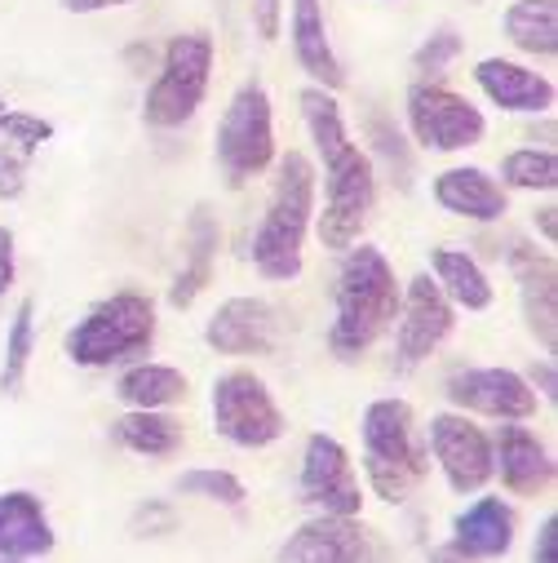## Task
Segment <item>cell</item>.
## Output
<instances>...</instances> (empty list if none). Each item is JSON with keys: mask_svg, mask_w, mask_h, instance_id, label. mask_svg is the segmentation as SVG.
I'll list each match as a JSON object with an SVG mask.
<instances>
[{"mask_svg": "<svg viewBox=\"0 0 558 563\" xmlns=\"http://www.w3.org/2000/svg\"><path fill=\"white\" fill-rule=\"evenodd\" d=\"M217 169L231 187H244L266 174L275 161V115H270V93L261 80H244L222 120H217V143H213Z\"/></svg>", "mask_w": 558, "mask_h": 563, "instance_id": "8992f818", "label": "cell"}, {"mask_svg": "<svg viewBox=\"0 0 558 563\" xmlns=\"http://www.w3.org/2000/svg\"><path fill=\"white\" fill-rule=\"evenodd\" d=\"M293 54H298V67L328 93H337L346 85V67L333 49V36H328V19H324V0H293Z\"/></svg>", "mask_w": 558, "mask_h": 563, "instance_id": "ffe728a7", "label": "cell"}, {"mask_svg": "<svg viewBox=\"0 0 558 563\" xmlns=\"http://www.w3.org/2000/svg\"><path fill=\"white\" fill-rule=\"evenodd\" d=\"M32 351H36V302L27 298V302H19V311L10 320V333H5V364H0V390L5 395L23 390Z\"/></svg>", "mask_w": 558, "mask_h": 563, "instance_id": "83f0119b", "label": "cell"}, {"mask_svg": "<svg viewBox=\"0 0 558 563\" xmlns=\"http://www.w3.org/2000/svg\"><path fill=\"white\" fill-rule=\"evenodd\" d=\"M209 76H213V36L204 32H182L165 45L160 54V71L147 89V102H143V120L152 129H182L204 93H209Z\"/></svg>", "mask_w": 558, "mask_h": 563, "instance_id": "52a82bcc", "label": "cell"}, {"mask_svg": "<svg viewBox=\"0 0 558 563\" xmlns=\"http://www.w3.org/2000/svg\"><path fill=\"white\" fill-rule=\"evenodd\" d=\"M510 545H514V510L501 497H479L453 523V550L466 563L501 559V554H510Z\"/></svg>", "mask_w": 558, "mask_h": 563, "instance_id": "44dd1931", "label": "cell"}, {"mask_svg": "<svg viewBox=\"0 0 558 563\" xmlns=\"http://www.w3.org/2000/svg\"><path fill=\"white\" fill-rule=\"evenodd\" d=\"M501 187H514V191H554L558 187V161L549 147H523V152H510L501 161Z\"/></svg>", "mask_w": 558, "mask_h": 563, "instance_id": "f1b7e54d", "label": "cell"}, {"mask_svg": "<svg viewBox=\"0 0 558 563\" xmlns=\"http://www.w3.org/2000/svg\"><path fill=\"white\" fill-rule=\"evenodd\" d=\"M403 111H408V129L416 137V147L426 152H466V147H479L488 133L483 111L466 93L439 80H416L403 98Z\"/></svg>", "mask_w": 558, "mask_h": 563, "instance_id": "9c48e42d", "label": "cell"}, {"mask_svg": "<svg viewBox=\"0 0 558 563\" xmlns=\"http://www.w3.org/2000/svg\"><path fill=\"white\" fill-rule=\"evenodd\" d=\"M315 218V165L289 152L275 169V191L253 235V266L270 285H293L302 275V244Z\"/></svg>", "mask_w": 558, "mask_h": 563, "instance_id": "3957f363", "label": "cell"}, {"mask_svg": "<svg viewBox=\"0 0 558 563\" xmlns=\"http://www.w3.org/2000/svg\"><path fill=\"white\" fill-rule=\"evenodd\" d=\"M217 244H222V227H217L213 209H209V205H196L191 218H187V266L178 271V279L169 285V307H174V311L196 307V298L213 285Z\"/></svg>", "mask_w": 558, "mask_h": 563, "instance_id": "7402d4cb", "label": "cell"}, {"mask_svg": "<svg viewBox=\"0 0 558 563\" xmlns=\"http://www.w3.org/2000/svg\"><path fill=\"white\" fill-rule=\"evenodd\" d=\"M213 431L222 440H231L235 449H266L289 431L284 412H279L275 395L266 390V382L248 368H231L213 382Z\"/></svg>", "mask_w": 558, "mask_h": 563, "instance_id": "ba28073f", "label": "cell"}, {"mask_svg": "<svg viewBox=\"0 0 558 563\" xmlns=\"http://www.w3.org/2000/svg\"><path fill=\"white\" fill-rule=\"evenodd\" d=\"M111 435L120 449L137 457H174L182 449V421L169 417L165 408H129L124 417L111 421Z\"/></svg>", "mask_w": 558, "mask_h": 563, "instance_id": "cb8c5ba5", "label": "cell"}, {"mask_svg": "<svg viewBox=\"0 0 558 563\" xmlns=\"http://www.w3.org/2000/svg\"><path fill=\"white\" fill-rule=\"evenodd\" d=\"M492 475H501V484L514 497H536L554 484V462H549V449L527 427L510 421L492 440Z\"/></svg>", "mask_w": 558, "mask_h": 563, "instance_id": "e0dca14e", "label": "cell"}, {"mask_svg": "<svg viewBox=\"0 0 558 563\" xmlns=\"http://www.w3.org/2000/svg\"><path fill=\"white\" fill-rule=\"evenodd\" d=\"M54 550V528L36 493H0V559H36Z\"/></svg>", "mask_w": 558, "mask_h": 563, "instance_id": "603a6c76", "label": "cell"}, {"mask_svg": "<svg viewBox=\"0 0 558 563\" xmlns=\"http://www.w3.org/2000/svg\"><path fill=\"white\" fill-rule=\"evenodd\" d=\"M394 320H399V329H394L399 368H416L448 342V333L457 324V311L431 275H416L412 285L399 294V316Z\"/></svg>", "mask_w": 558, "mask_h": 563, "instance_id": "8fae6325", "label": "cell"}, {"mask_svg": "<svg viewBox=\"0 0 558 563\" xmlns=\"http://www.w3.org/2000/svg\"><path fill=\"white\" fill-rule=\"evenodd\" d=\"M501 27L514 49L532 58H554L558 54V0H510Z\"/></svg>", "mask_w": 558, "mask_h": 563, "instance_id": "d4e9b609", "label": "cell"}, {"mask_svg": "<svg viewBox=\"0 0 558 563\" xmlns=\"http://www.w3.org/2000/svg\"><path fill=\"white\" fill-rule=\"evenodd\" d=\"M431 266H435V285L444 289V298L453 307H466V311H488L492 307L488 275L466 249H435Z\"/></svg>", "mask_w": 558, "mask_h": 563, "instance_id": "484cf974", "label": "cell"}, {"mask_svg": "<svg viewBox=\"0 0 558 563\" xmlns=\"http://www.w3.org/2000/svg\"><path fill=\"white\" fill-rule=\"evenodd\" d=\"M510 266L518 275V298H523V320L527 333L540 342L545 355L558 351V271L549 253H536L527 244L510 249Z\"/></svg>", "mask_w": 558, "mask_h": 563, "instance_id": "9a60e30c", "label": "cell"}, {"mask_svg": "<svg viewBox=\"0 0 558 563\" xmlns=\"http://www.w3.org/2000/svg\"><path fill=\"white\" fill-rule=\"evenodd\" d=\"M448 399L461 412H483L496 421H527L536 412V390L514 368H466L448 377Z\"/></svg>", "mask_w": 558, "mask_h": 563, "instance_id": "5bb4252c", "label": "cell"}, {"mask_svg": "<svg viewBox=\"0 0 558 563\" xmlns=\"http://www.w3.org/2000/svg\"><path fill=\"white\" fill-rule=\"evenodd\" d=\"M302 501L320 515H359L364 493L350 453L333 435H311L302 453Z\"/></svg>", "mask_w": 558, "mask_h": 563, "instance_id": "4fadbf2b", "label": "cell"}, {"mask_svg": "<svg viewBox=\"0 0 558 563\" xmlns=\"http://www.w3.org/2000/svg\"><path fill=\"white\" fill-rule=\"evenodd\" d=\"M527 386L532 390H540V399H558V377H554V360H540V364H532V373H527Z\"/></svg>", "mask_w": 558, "mask_h": 563, "instance_id": "74e56055", "label": "cell"}, {"mask_svg": "<svg viewBox=\"0 0 558 563\" xmlns=\"http://www.w3.org/2000/svg\"><path fill=\"white\" fill-rule=\"evenodd\" d=\"M156 342V307L143 294H111L63 338L76 368H115L147 355Z\"/></svg>", "mask_w": 558, "mask_h": 563, "instance_id": "5b68a950", "label": "cell"}, {"mask_svg": "<svg viewBox=\"0 0 558 563\" xmlns=\"http://www.w3.org/2000/svg\"><path fill=\"white\" fill-rule=\"evenodd\" d=\"M0 137L14 147V152H23L27 161L45 147V143H54V124L49 120H41V115H32V111H5L0 115Z\"/></svg>", "mask_w": 558, "mask_h": 563, "instance_id": "4dcf8cb0", "label": "cell"}, {"mask_svg": "<svg viewBox=\"0 0 558 563\" xmlns=\"http://www.w3.org/2000/svg\"><path fill=\"white\" fill-rule=\"evenodd\" d=\"M279 563H390V550L355 515H315L279 545Z\"/></svg>", "mask_w": 558, "mask_h": 563, "instance_id": "30bf717a", "label": "cell"}, {"mask_svg": "<svg viewBox=\"0 0 558 563\" xmlns=\"http://www.w3.org/2000/svg\"><path fill=\"white\" fill-rule=\"evenodd\" d=\"M431 563H466V559L453 545H439V550H431Z\"/></svg>", "mask_w": 558, "mask_h": 563, "instance_id": "60d3db41", "label": "cell"}, {"mask_svg": "<svg viewBox=\"0 0 558 563\" xmlns=\"http://www.w3.org/2000/svg\"><path fill=\"white\" fill-rule=\"evenodd\" d=\"M0 563H19V559H0Z\"/></svg>", "mask_w": 558, "mask_h": 563, "instance_id": "7bdbcfd3", "label": "cell"}, {"mask_svg": "<svg viewBox=\"0 0 558 563\" xmlns=\"http://www.w3.org/2000/svg\"><path fill=\"white\" fill-rule=\"evenodd\" d=\"M302 120L311 129V143L324 161V213H320V240L324 249H337L346 253L372 205H377V169H372V156H364L350 133H346V120H342V107L328 89L311 85L302 89Z\"/></svg>", "mask_w": 558, "mask_h": 563, "instance_id": "6da1fadb", "label": "cell"}, {"mask_svg": "<svg viewBox=\"0 0 558 563\" xmlns=\"http://www.w3.org/2000/svg\"><path fill=\"white\" fill-rule=\"evenodd\" d=\"M470 5H479V0H470Z\"/></svg>", "mask_w": 558, "mask_h": 563, "instance_id": "ee69618b", "label": "cell"}, {"mask_svg": "<svg viewBox=\"0 0 558 563\" xmlns=\"http://www.w3.org/2000/svg\"><path fill=\"white\" fill-rule=\"evenodd\" d=\"M368 133H372V147H377V156H381L386 174H390V178H394V183L408 191V187H412V156H408L403 133H399L390 120H381V115H372Z\"/></svg>", "mask_w": 558, "mask_h": 563, "instance_id": "1f68e13d", "label": "cell"}, {"mask_svg": "<svg viewBox=\"0 0 558 563\" xmlns=\"http://www.w3.org/2000/svg\"><path fill=\"white\" fill-rule=\"evenodd\" d=\"M399 279L394 266L386 262L381 249L372 244H350L346 262L337 271V294H333V329H328V346L337 360H359L368 355L399 316Z\"/></svg>", "mask_w": 558, "mask_h": 563, "instance_id": "7a4b0ae2", "label": "cell"}, {"mask_svg": "<svg viewBox=\"0 0 558 563\" xmlns=\"http://www.w3.org/2000/svg\"><path fill=\"white\" fill-rule=\"evenodd\" d=\"M27 187V156L5 147L0 152V200H19Z\"/></svg>", "mask_w": 558, "mask_h": 563, "instance_id": "836d02e7", "label": "cell"}, {"mask_svg": "<svg viewBox=\"0 0 558 563\" xmlns=\"http://www.w3.org/2000/svg\"><path fill=\"white\" fill-rule=\"evenodd\" d=\"M532 563H558V519H554V515H545V523H540V532H536Z\"/></svg>", "mask_w": 558, "mask_h": 563, "instance_id": "d590c367", "label": "cell"}, {"mask_svg": "<svg viewBox=\"0 0 558 563\" xmlns=\"http://www.w3.org/2000/svg\"><path fill=\"white\" fill-rule=\"evenodd\" d=\"M178 493L200 497V501H217V506H239L244 501V484L231 471H187L178 479Z\"/></svg>", "mask_w": 558, "mask_h": 563, "instance_id": "d6a6232c", "label": "cell"}, {"mask_svg": "<svg viewBox=\"0 0 558 563\" xmlns=\"http://www.w3.org/2000/svg\"><path fill=\"white\" fill-rule=\"evenodd\" d=\"M359 435H364V475L381 501L399 506L422 488V479L431 475V449L408 399H372L364 408Z\"/></svg>", "mask_w": 558, "mask_h": 563, "instance_id": "277c9868", "label": "cell"}, {"mask_svg": "<svg viewBox=\"0 0 558 563\" xmlns=\"http://www.w3.org/2000/svg\"><path fill=\"white\" fill-rule=\"evenodd\" d=\"M14 289V231L0 227V298Z\"/></svg>", "mask_w": 558, "mask_h": 563, "instance_id": "8d00e7d4", "label": "cell"}, {"mask_svg": "<svg viewBox=\"0 0 558 563\" xmlns=\"http://www.w3.org/2000/svg\"><path fill=\"white\" fill-rule=\"evenodd\" d=\"M253 27L261 41H275L284 27V0H253Z\"/></svg>", "mask_w": 558, "mask_h": 563, "instance_id": "e575fe53", "label": "cell"}, {"mask_svg": "<svg viewBox=\"0 0 558 563\" xmlns=\"http://www.w3.org/2000/svg\"><path fill=\"white\" fill-rule=\"evenodd\" d=\"M554 213H558L554 205H540V209H536V227H540L545 244H554V240H558V218H554Z\"/></svg>", "mask_w": 558, "mask_h": 563, "instance_id": "ab89813d", "label": "cell"}, {"mask_svg": "<svg viewBox=\"0 0 558 563\" xmlns=\"http://www.w3.org/2000/svg\"><path fill=\"white\" fill-rule=\"evenodd\" d=\"M279 338V316L261 298H231L213 311L204 342L217 355H270Z\"/></svg>", "mask_w": 558, "mask_h": 563, "instance_id": "2e32d148", "label": "cell"}, {"mask_svg": "<svg viewBox=\"0 0 558 563\" xmlns=\"http://www.w3.org/2000/svg\"><path fill=\"white\" fill-rule=\"evenodd\" d=\"M187 395V377L169 364H133L115 382V399L129 408H169Z\"/></svg>", "mask_w": 558, "mask_h": 563, "instance_id": "4316f807", "label": "cell"}, {"mask_svg": "<svg viewBox=\"0 0 558 563\" xmlns=\"http://www.w3.org/2000/svg\"><path fill=\"white\" fill-rule=\"evenodd\" d=\"M426 449L435 453L444 479L453 493H479L492 479V440L475 427L466 412H439L431 417Z\"/></svg>", "mask_w": 558, "mask_h": 563, "instance_id": "7c38bea8", "label": "cell"}, {"mask_svg": "<svg viewBox=\"0 0 558 563\" xmlns=\"http://www.w3.org/2000/svg\"><path fill=\"white\" fill-rule=\"evenodd\" d=\"M5 111H10V102H5V98H0V115H5Z\"/></svg>", "mask_w": 558, "mask_h": 563, "instance_id": "b9f144b4", "label": "cell"}, {"mask_svg": "<svg viewBox=\"0 0 558 563\" xmlns=\"http://www.w3.org/2000/svg\"><path fill=\"white\" fill-rule=\"evenodd\" d=\"M67 14H102V10H120V5H133V0H58Z\"/></svg>", "mask_w": 558, "mask_h": 563, "instance_id": "f35d334b", "label": "cell"}, {"mask_svg": "<svg viewBox=\"0 0 558 563\" xmlns=\"http://www.w3.org/2000/svg\"><path fill=\"white\" fill-rule=\"evenodd\" d=\"M435 200L444 213L453 218H466V222H501L510 213V200H505V187L479 169V165H457V169H444L435 178Z\"/></svg>", "mask_w": 558, "mask_h": 563, "instance_id": "d6986e66", "label": "cell"}, {"mask_svg": "<svg viewBox=\"0 0 558 563\" xmlns=\"http://www.w3.org/2000/svg\"><path fill=\"white\" fill-rule=\"evenodd\" d=\"M475 85L501 107V111H518V115H545L554 107V80L510 63V58H483L475 67Z\"/></svg>", "mask_w": 558, "mask_h": 563, "instance_id": "ac0fdd59", "label": "cell"}, {"mask_svg": "<svg viewBox=\"0 0 558 563\" xmlns=\"http://www.w3.org/2000/svg\"><path fill=\"white\" fill-rule=\"evenodd\" d=\"M461 49H466V41L457 36V27H435L422 45H416V54H412V71L422 76V80H435V76H444V71L457 63Z\"/></svg>", "mask_w": 558, "mask_h": 563, "instance_id": "f546056e", "label": "cell"}]
</instances>
